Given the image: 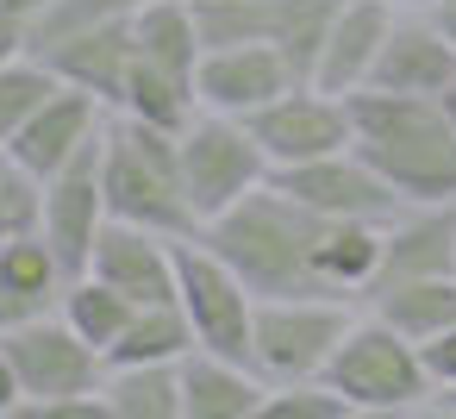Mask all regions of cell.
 Instances as JSON below:
<instances>
[{
    "mask_svg": "<svg viewBox=\"0 0 456 419\" xmlns=\"http://www.w3.org/2000/svg\"><path fill=\"white\" fill-rule=\"evenodd\" d=\"M200 238L250 282L256 300H281V294H325L319 282V238H325V213L300 207L275 176L263 188H250L238 207H225L219 219L200 226ZM331 300V294H325Z\"/></svg>",
    "mask_w": 456,
    "mask_h": 419,
    "instance_id": "1",
    "label": "cell"
},
{
    "mask_svg": "<svg viewBox=\"0 0 456 419\" xmlns=\"http://www.w3.org/2000/svg\"><path fill=\"white\" fill-rule=\"evenodd\" d=\"M350 126H356L350 144L381 169V182L406 207L456 201V126H450L444 101L362 88V94H350Z\"/></svg>",
    "mask_w": 456,
    "mask_h": 419,
    "instance_id": "2",
    "label": "cell"
},
{
    "mask_svg": "<svg viewBox=\"0 0 456 419\" xmlns=\"http://www.w3.org/2000/svg\"><path fill=\"white\" fill-rule=\"evenodd\" d=\"M101 188H107L113 219L151 226L163 238H200V213H194L188 176H182V132L113 113L107 138H101Z\"/></svg>",
    "mask_w": 456,
    "mask_h": 419,
    "instance_id": "3",
    "label": "cell"
},
{
    "mask_svg": "<svg viewBox=\"0 0 456 419\" xmlns=\"http://www.w3.org/2000/svg\"><path fill=\"white\" fill-rule=\"evenodd\" d=\"M325 382L350 400V413H375V419L431 413V400H437V382L425 369V344H412L406 332H394L369 307H356L344 344L325 363Z\"/></svg>",
    "mask_w": 456,
    "mask_h": 419,
    "instance_id": "4",
    "label": "cell"
},
{
    "mask_svg": "<svg viewBox=\"0 0 456 419\" xmlns=\"http://www.w3.org/2000/svg\"><path fill=\"white\" fill-rule=\"evenodd\" d=\"M356 319V300H325V294H281V300H256V338H250V363L269 375V388L288 382H319L331 350L344 344Z\"/></svg>",
    "mask_w": 456,
    "mask_h": 419,
    "instance_id": "5",
    "label": "cell"
},
{
    "mask_svg": "<svg viewBox=\"0 0 456 419\" xmlns=\"http://www.w3.org/2000/svg\"><path fill=\"white\" fill-rule=\"evenodd\" d=\"M175 307L188 313L200 350H219V357H244L250 363L256 294H250V282L207 238H182L175 244Z\"/></svg>",
    "mask_w": 456,
    "mask_h": 419,
    "instance_id": "6",
    "label": "cell"
},
{
    "mask_svg": "<svg viewBox=\"0 0 456 419\" xmlns=\"http://www.w3.org/2000/svg\"><path fill=\"white\" fill-rule=\"evenodd\" d=\"M182 176H188V201H194V213L207 226L225 207H238L250 188H263L275 169H269V157H263V144L250 138L244 119L200 107L182 126Z\"/></svg>",
    "mask_w": 456,
    "mask_h": 419,
    "instance_id": "7",
    "label": "cell"
},
{
    "mask_svg": "<svg viewBox=\"0 0 456 419\" xmlns=\"http://www.w3.org/2000/svg\"><path fill=\"white\" fill-rule=\"evenodd\" d=\"M0 344H7V363L20 375V400H26L20 413H45L51 400H69V394H94L107 375V357L63 313H45V319L0 332Z\"/></svg>",
    "mask_w": 456,
    "mask_h": 419,
    "instance_id": "8",
    "label": "cell"
},
{
    "mask_svg": "<svg viewBox=\"0 0 456 419\" xmlns=\"http://www.w3.org/2000/svg\"><path fill=\"white\" fill-rule=\"evenodd\" d=\"M244 126H250V138L263 144L269 169H294V163L350 151V138H356V126H350V94H331V88H319V82L281 88V94H275L269 107H256Z\"/></svg>",
    "mask_w": 456,
    "mask_h": 419,
    "instance_id": "9",
    "label": "cell"
},
{
    "mask_svg": "<svg viewBox=\"0 0 456 419\" xmlns=\"http://www.w3.org/2000/svg\"><path fill=\"white\" fill-rule=\"evenodd\" d=\"M275 182L300 207H313L325 219H375V226H387L406 207L356 144L350 151H331V157H313V163H294V169H275Z\"/></svg>",
    "mask_w": 456,
    "mask_h": 419,
    "instance_id": "10",
    "label": "cell"
},
{
    "mask_svg": "<svg viewBox=\"0 0 456 419\" xmlns=\"http://www.w3.org/2000/svg\"><path fill=\"white\" fill-rule=\"evenodd\" d=\"M107 219L113 213H107V188H101V144H88L76 163H63L45 182V238H51V251L63 257L69 275H82L94 263V244H101Z\"/></svg>",
    "mask_w": 456,
    "mask_h": 419,
    "instance_id": "11",
    "label": "cell"
},
{
    "mask_svg": "<svg viewBox=\"0 0 456 419\" xmlns=\"http://www.w3.org/2000/svg\"><path fill=\"white\" fill-rule=\"evenodd\" d=\"M300 76L288 70V57L263 38L250 45H207L200 51V70H194V94L207 113H232V119H250L256 107H269L281 88H294Z\"/></svg>",
    "mask_w": 456,
    "mask_h": 419,
    "instance_id": "12",
    "label": "cell"
},
{
    "mask_svg": "<svg viewBox=\"0 0 456 419\" xmlns=\"http://www.w3.org/2000/svg\"><path fill=\"white\" fill-rule=\"evenodd\" d=\"M107 119H113V107L101 101V94H88V88H57L32 119H26V132L7 144V157H20L26 169H38L45 182L63 169V163H76L88 144H101V132H107Z\"/></svg>",
    "mask_w": 456,
    "mask_h": 419,
    "instance_id": "13",
    "label": "cell"
},
{
    "mask_svg": "<svg viewBox=\"0 0 456 419\" xmlns=\"http://www.w3.org/2000/svg\"><path fill=\"white\" fill-rule=\"evenodd\" d=\"M450 82H456V45H450V32H444L431 13L394 7V26H387V38H381V57H375L369 88L437 101Z\"/></svg>",
    "mask_w": 456,
    "mask_h": 419,
    "instance_id": "14",
    "label": "cell"
},
{
    "mask_svg": "<svg viewBox=\"0 0 456 419\" xmlns=\"http://www.w3.org/2000/svg\"><path fill=\"white\" fill-rule=\"evenodd\" d=\"M175 244L182 238H163L151 226H132V219H107L101 244H94V275L113 282L126 300L151 307V300H175ZM82 269V275H88Z\"/></svg>",
    "mask_w": 456,
    "mask_h": 419,
    "instance_id": "15",
    "label": "cell"
},
{
    "mask_svg": "<svg viewBox=\"0 0 456 419\" xmlns=\"http://www.w3.org/2000/svg\"><path fill=\"white\" fill-rule=\"evenodd\" d=\"M63 288H69V269L51 251L45 232H20V238L0 244V332L57 313L63 307Z\"/></svg>",
    "mask_w": 456,
    "mask_h": 419,
    "instance_id": "16",
    "label": "cell"
},
{
    "mask_svg": "<svg viewBox=\"0 0 456 419\" xmlns=\"http://www.w3.org/2000/svg\"><path fill=\"white\" fill-rule=\"evenodd\" d=\"M412 275H456V201H425L400 207L387 219V251H381V282H412Z\"/></svg>",
    "mask_w": 456,
    "mask_h": 419,
    "instance_id": "17",
    "label": "cell"
},
{
    "mask_svg": "<svg viewBox=\"0 0 456 419\" xmlns=\"http://www.w3.org/2000/svg\"><path fill=\"white\" fill-rule=\"evenodd\" d=\"M138 13V7H132ZM132 13H119V20H107V26H88V32H76V38H63V45H51L38 63L57 76V82H69V88H88V94H101L107 107H119V88H126V70H132Z\"/></svg>",
    "mask_w": 456,
    "mask_h": 419,
    "instance_id": "18",
    "label": "cell"
},
{
    "mask_svg": "<svg viewBox=\"0 0 456 419\" xmlns=\"http://www.w3.org/2000/svg\"><path fill=\"white\" fill-rule=\"evenodd\" d=\"M182 400H188V419H263L269 375L244 357H219L194 344L182 357Z\"/></svg>",
    "mask_w": 456,
    "mask_h": 419,
    "instance_id": "19",
    "label": "cell"
},
{
    "mask_svg": "<svg viewBox=\"0 0 456 419\" xmlns=\"http://www.w3.org/2000/svg\"><path fill=\"white\" fill-rule=\"evenodd\" d=\"M387 26H394L387 0H344L338 20H331V32H325V51H319L313 82L331 88V94H362L369 76H375V57H381Z\"/></svg>",
    "mask_w": 456,
    "mask_h": 419,
    "instance_id": "20",
    "label": "cell"
},
{
    "mask_svg": "<svg viewBox=\"0 0 456 419\" xmlns=\"http://www.w3.org/2000/svg\"><path fill=\"white\" fill-rule=\"evenodd\" d=\"M369 313H381L394 332H406L412 344H431L437 332L456 325V275H412V282H381L362 300Z\"/></svg>",
    "mask_w": 456,
    "mask_h": 419,
    "instance_id": "21",
    "label": "cell"
},
{
    "mask_svg": "<svg viewBox=\"0 0 456 419\" xmlns=\"http://www.w3.org/2000/svg\"><path fill=\"white\" fill-rule=\"evenodd\" d=\"M101 400L107 419H188L182 363H107Z\"/></svg>",
    "mask_w": 456,
    "mask_h": 419,
    "instance_id": "22",
    "label": "cell"
},
{
    "mask_svg": "<svg viewBox=\"0 0 456 419\" xmlns=\"http://www.w3.org/2000/svg\"><path fill=\"white\" fill-rule=\"evenodd\" d=\"M113 113H132L144 126L182 132L200 113V94H194V76L188 70H169V63H151V57L132 51V70H126V88H119V107Z\"/></svg>",
    "mask_w": 456,
    "mask_h": 419,
    "instance_id": "23",
    "label": "cell"
},
{
    "mask_svg": "<svg viewBox=\"0 0 456 419\" xmlns=\"http://www.w3.org/2000/svg\"><path fill=\"white\" fill-rule=\"evenodd\" d=\"M194 350V325L175 300H151L132 313V325L119 332V344L107 350V363H182Z\"/></svg>",
    "mask_w": 456,
    "mask_h": 419,
    "instance_id": "24",
    "label": "cell"
},
{
    "mask_svg": "<svg viewBox=\"0 0 456 419\" xmlns=\"http://www.w3.org/2000/svg\"><path fill=\"white\" fill-rule=\"evenodd\" d=\"M57 313H63V319H69V325L101 350V357H107V350L119 344V332L132 325L138 300H126L113 282H101V275L88 269V275H69V288H63V307H57Z\"/></svg>",
    "mask_w": 456,
    "mask_h": 419,
    "instance_id": "25",
    "label": "cell"
},
{
    "mask_svg": "<svg viewBox=\"0 0 456 419\" xmlns=\"http://www.w3.org/2000/svg\"><path fill=\"white\" fill-rule=\"evenodd\" d=\"M57 88H63V82H57V76H51L32 51H26L20 63L0 70V151H7V144L26 132V119H32V113L57 94Z\"/></svg>",
    "mask_w": 456,
    "mask_h": 419,
    "instance_id": "26",
    "label": "cell"
},
{
    "mask_svg": "<svg viewBox=\"0 0 456 419\" xmlns=\"http://www.w3.org/2000/svg\"><path fill=\"white\" fill-rule=\"evenodd\" d=\"M263 419H356L350 400L319 375V382H288V388H269L263 400Z\"/></svg>",
    "mask_w": 456,
    "mask_h": 419,
    "instance_id": "27",
    "label": "cell"
},
{
    "mask_svg": "<svg viewBox=\"0 0 456 419\" xmlns=\"http://www.w3.org/2000/svg\"><path fill=\"white\" fill-rule=\"evenodd\" d=\"M0 201H7V226L20 232H45V176L26 169L20 157L0 151Z\"/></svg>",
    "mask_w": 456,
    "mask_h": 419,
    "instance_id": "28",
    "label": "cell"
},
{
    "mask_svg": "<svg viewBox=\"0 0 456 419\" xmlns=\"http://www.w3.org/2000/svg\"><path fill=\"white\" fill-rule=\"evenodd\" d=\"M425 369H431L437 394H450V388H456V325H450V332H437V338L425 344Z\"/></svg>",
    "mask_w": 456,
    "mask_h": 419,
    "instance_id": "29",
    "label": "cell"
},
{
    "mask_svg": "<svg viewBox=\"0 0 456 419\" xmlns=\"http://www.w3.org/2000/svg\"><path fill=\"white\" fill-rule=\"evenodd\" d=\"M26 51H32V26H26V20H13V13H0V70L20 63Z\"/></svg>",
    "mask_w": 456,
    "mask_h": 419,
    "instance_id": "30",
    "label": "cell"
},
{
    "mask_svg": "<svg viewBox=\"0 0 456 419\" xmlns=\"http://www.w3.org/2000/svg\"><path fill=\"white\" fill-rule=\"evenodd\" d=\"M26 400H20V375H13V363H7V344H0V413H20Z\"/></svg>",
    "mask_w": 456,
    "mask_h": 419,
    "instance_id": "31",
    "label": "cell"
},
{
    "mask_svg": "<svg viewBox=\"0 0 456 419\" xmlns=\"http://www.w3.org/2000/svg\"><path fill=\"white\" fill-rule=\"evenodd\" d=\"M45 7H51V0H0V13H13V20H26V26H32Z\"/></svg>",
    "mask_w": 456,
    "mask_h": 419,
    "instance_id": "32",
    "label": "cell"
},
{
    "mask_svg": "<svg viewBox=\"0 0 456 419\" xmlns=\"http://www.w3.org/2000/svg\"><path fill=\"white\" fill-rule=\"evenodd\" d=\"M431 20L450 32V45H456V0H437V7H431Z\"/></svg>",
    "mask_w": 456,
    "mask_h": 419,
    "instance_id": "33",
    "label": "cell"
},
{
    "mask_svg": "<svg viewBox=\"0 0 456 419\" xmlns=\"http://www.w3.org/2000/svg\"><path fill=\"white\" fill-rule=\"evenodd\" d=\"M387 7H406V13H431L437 0H387Z\"/></svg>",
    "mask_w": 456,
    "mask_h": 419,
    "instance_id": "34",
    "label": "cell"
},
{
    "mask_svg": "<svg viewBox=\"0 0 456 419\" xmlns=\"http://www.w3.org/2000/svg\"><path fill=\"white\" fill-rule=\"evenodd\" d=\"M431 413H450V419H456V388H450V394H437V400H431Z\"/></svg>",
    "mask_w": 456,
    "mask_h": 419,
    "instance_id": "35",
    "label": "cell"
},
{
    "mask_svg": "<svg viewBox=\"0 0 456 419\" xmlns=\"http://www.w3.org/2000/svg\"><path fill=\"white\" fill-rule=\"evenodd\" d=\"M437 101H444V113H450V126H456V82H450V88H444Z\"/></svg>",
    "mask_w": 456,
    "mask_h": 419,
    "instance_id": "36",
    "label": "cell"
},
{
    "mask_svg": "<svg viewBox=\"0 0 456 419\" xmlns=\"http://www.w3.org/2000/svg\"><path fill=\"white\" fill-rule=\"evenodd\" d=\"M13 238V226H7V201H0V244H7Z\"/></svg>",
    "mask_w": 456,
    "mask_h": 419,
    "instance_id": "37",
    "label": "cell"
}]
</instances>
